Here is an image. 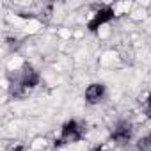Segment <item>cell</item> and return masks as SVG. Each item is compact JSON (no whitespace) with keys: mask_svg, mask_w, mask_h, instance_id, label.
Here are the masks:
<instances>
[{"mask_svg":"<svg viewBox=\"0 0 151 151\" xmlns=\"http://www.w3.org/2000/svg\"><path fill=\"white\" fill-rule=\"evenodd\" d=\"M91 151H105V146H100V144H98V146H94Z\"/></svg>","mask_w":151,"mask_h":151,"instance_id":"obj_9","label":"cell"},{"mask_svg":"<svg viewBox=\"0 0 151 151\" xmlns=\"http://www.w3.org/2000/svg\"><path fill=\"white\" fill-rule=\"evenodd\" d=\"M39 80H41V77H39L37 69H36L32 64L25 62V64L22 66V69H20L18 82L13 86V96H14V98H25L32 89L37 87Z\"/></svg>","mask_w":151,"mask_h":151,"instance_id":"obj_1","label":"cell"},{"mask_svg":"<svg viewBox=\"0 0 151 151\" xmlns=\"http://www.w3.org/2000/svg\"><path fill=\"white\" fill-rule=\"evenodd\" d=\"M137 151H151V132L137 140Z\"/></svg>","mask_w":151,"mask_h":151,"instance_id":"obj_6","label":"cell"},{"mask_svg":"<svg viewBox=\"0 0 151 151\" xmlns=\"http://www.w3.org/2000/svg\"><path fill=\"white\" fill-rule=\"evenodd\" d=\"M146 110H147V114L151 116V94H149L147 100H146Z\"/></svg>","mask_w":151,"mask_h":151,"instance_id":"obj_7","label":"cell"},{"mask_svg":"<svg viewBox=\"0 0 151 151\" xmlns=\"http://www.w3.org/2000/svg\"><path fill=\"white\" fill-rule=\"evenodd\" d=\"M11 151H25V146L16 144V146H13V147H11Z\"/></svg>","mask_w":151,"mask_h":151,"instance_id":"obj_8","label":"cell"},{"mask_svg":"<svg viewBox=\"0 0 151 151\" xmlns=\"http://www.w3.org/2000/svg\"><path fill=\"white\" fill-rule=\"evenodd\" d=\"M105 93H107V87H105V84H101V82H94V84L87 86V89H86V93H84L86 103H87V105H98V103L103 100Z\"/></svg>","mask_w":151,"mask_h":151,"instance_id":"obj_5","label":"cell"},{"mask_svg":"<svg viewBox=\"0 0 151 151\" xmlns=\"http://www.w3.org/2000/svg\"><path fill=\"white\" fill-rule=\"evenodd\" d=\"M114 18H116V11H114V7H112V6H101V7L94 13L93 20L87 23V29H89V32L96 34L100 27L107 25V23L112 22Z\"/></svg>","mask_w":151,"mask_h":151,"instance_id":"obj_4","label":"cell"},{"mask_svg":"<svg viewBox=\"0 0 151 151\" xmlns=\"http://www.w3.org/2000/svg\"><path fill=\"white\" fill-rule=\"evenodd\" d=\"M86 135L84 126L77 121V119H71L68 123L62 124L60 128V137L55 139V146H62V144H75V142H80Z\"/></svg>","mask_w":151,"mask_h":151,"instance_id":"obj_2","label":"cell"},{"mask_svg":"<svg viewBox=\"0 0 151 151\" xmlns=\"http://www.w3.org/2000/svg\"><path fill=\"white\" fill-rule=\"evenodd\" d=\"M133 137V124L126 119L123 121H117L114 126H112V132H110V140L117 146H124L132 140Z\"/></svg>","mask_w":151,"mask_h":151,"instance_id":"obj_3","label":"cell"}]
</instances>
